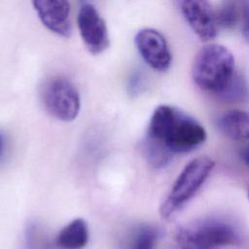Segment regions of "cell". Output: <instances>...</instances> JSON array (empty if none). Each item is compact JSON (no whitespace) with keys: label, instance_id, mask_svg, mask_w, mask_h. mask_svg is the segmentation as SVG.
Listing matches in <instances>:
<instances>
[{"label":"cell","instance_id":"6da1fadb","mask_svg":"<svg viewBox=\"0 0 249 249\" xmlns=\"http://www.w3.org/2000/svg\"><path fill=\"white\" fill-rule=\"evenodd\" d=\"M205 139L206 131L196 119L174 106L162 104L151 116L142 146L148 162L160 168L175 155L196 149Z\"/></svg>","mask_w":249,"mask_h":249},{"label":"cell","instance_id":"7a4b0ae2","mask_svg":"<svg viewBox=\"0 0 249 249\" xmlns=\"http://www.w3.org/2000/svg\"><path fill=\"white\" fill-rule=\"evenodd\" d=\"M234 65L230 50L219 44H209L196 53L192 77L200 89L219 95L235 75Z\"/></svg>","mask_w":249,"mask_h":249},{"label":"cell","instance_id":"3957f363","mask_svg":"<svg viewBox=\"0 0 249 249\" xmlns=\"http://www.w3.org/2000/svg\"><path fill=\"white\" fill-rule=\"evenodd\" d=\"M215 166L213 160L199 156L190 160L179 173L168 196L160 207L162 218L168 219L178 212L200 189Z\"/></svg>","mask_w":249,"mask_h":249},{"label":"cell","instance_id":"277c9868","mask_svg":"<svg viewBox=\"0 0 249 249\" xmlns=\"http://www.w3.org/2000/svg\"><path fill=\"white\" fill-rule=\"evenodd\" d=\"M175 240L180 249H216L237 243L238 234L225 221L203 219L181 226Z\"/></svg>","mask_w":249,"mask_h":249},{"label":"cell","instance_id":"5b68a950","mask_svg":"<svg viewBox=\"0 0 249 249\" xmlns=\"http://www.w3.org/2000/svg\"><path fill=\"white\" fill-rule=\"evenodd\" d=\"M42 101L47 112L57 120L70 122L80 111V94L67 78L55 76L49 79L42 89Z\"/></svg>","mask_w":249,"mask_h":249},{"label":"cell","instance_id":"8992f818","mask_svg":"<svg viewBox=\"0 0 249 249\" xmlns=\"http://www.w3.org/2000/svg\"><path fill=\"white\" fill-rule=\"evenodd\" d=\"M77 24L82 40L90 53L99 54L109 47L105 20L92 4L86 3L80 8Z\"/></svg>","mask_w":249,"mask_h":249},{"label":"cell","instance_id":"52a82bcc","mask_svg":"<svg viewBox=\"0 0 249 249\" xmlns=\"http://www.w3.org/2000/svg\"><path fill=\"white\" fill-rule=\"evenodd\" d=\"M196 35L203 42L217 35L215 13L208 0H173Z\"/></svg>","mask_w":249,"mask_h":249},{"label":"cell","instance_id":"ba28073f","mask_svg":"<svg viewBox=\"0 0 249 249\" xmlns=\"http://www.w3.org/2000/svg\"><path fill=\"white\" fill-rule=\"evenodd\" d=\"M134 43L144 61L158 72H165L171 65V53L164 36L154 28L140 29Z\"/></svg>","mask_w":249,"mask_h":249},{"label":"cell","instance_id":"9c48e42d","mask_svg":"<svg viewBox=\"0 0 249 249\" xmlns=\"http://www.w3.org/2000/svg\"><path fill=\"white\" fill-rule=\"evenodd\" d=\"M34 10L47 29L68 38L72 32L68 0H31Z\"/></svg>","mask_w":249,"mask_h":249},{"label":"cell","instance_id":"30bf717a","mask_svg":"<svg viewBox=\"0 0 249 249\" xmlns=\"http://www.w3.org/2000/svg\"><path fill=\"white\" fill-rule=\"evenodd\" d=\"M217 126L230 139L247 141L249 140V112L237 109L230 110L219 118Z\"/></svg>","mask_w":249,"mask_h":249},{"label":"cell","instance_id":"8fae6325","mask_svg":"<svg viewBox=\"0 0 249 249\" xmlns=\"http://www.w3.org/2000/svg\"><path fill=\"white\" fill-rule=\"evenodd\" d=\"M89 228L85 220L77 218L56 235L54 245L59 249H82L89 242Z\"/></svg>","mask_w":249,"mask_h":249},{"label":"cell","instance_id":"7c38bea8","mask_svg":"<svg viewBox=\"0 0 249 249\" xmlns=\"http://www.w3.org/2000/svg\"><path fill=\"white\" fill-rule=\"evenodd\" d=\"M158 235V231L154 227L141 225L132 232L125 249H154Z\"/></svg>","mask_w":249,"mask_h":249},{"label":"cell","instance_id":"4fadbf2b","mask_svg":"<svg viewBox=\"0 0 249 249\" xmlns=\"http://www.w3.org/2000/svg\"><path fill=\"white\" fill-rule=\"evenodd\" d=\"M242 0H225L216 16L217 25L232 28L237 25Z\"/></svg>","mask_w":249,"mask_h":249},{"label":"cell","instance_id":"5bb4252c","mask_svg":"<svg viewBox=\"0 0 249 249\" xmlns=\"http://www.w3.org/2000/svg\"><path fill=\"white\" fill-rule=\"evenodd\" d=\"M26 249H53V243L50 240L44 228L38 223H29L25 230Z\"/></svg>","mask_w":249,"mask_h":249},{"label":"cell","instance_id":"9a60e30c","mask_svg":"<svg viewBox=\"0 0 249 249\" xmlns=\"http://www.w3.org/2000/svg\"><path fill=\"white\" fill-rule=\"evenodd\" d=\"M219 95L225 100L242 101L248 96V88L241 77L234 75L228 87Z\"/></svg>","mask_w":249,"mask_h":249},{"label":"cell","instance_id":"2e32d148","mask_svg":"<svg viewBox=\"0 0 249 249\" xmlns=\"http://www.w3.org/2000/svg\"><path fill=\"white\" fill-rule=\"evenodd\" d=\"M237 25L243 37L249 42V2L247 0H242Z\"/></svg>","mask_w":249,"mask_h":249},{"label":"cell","instance_id":"e0dca14e","mask_svg":"<svg viewBox=\"0 0 249 249\" xmlns=\"http://www.w3.org/2000/svg\"><path fill=\"white\" fill-rule=\"evenodd\" d=\"M143 88V80H142V76L140 75V73L136 72L134 73L129 81H128V86H127V90L129 92L130 95H137L141 89Z\"/></svg>","mask_w":249,"mask_h":249},{"label":"cell","instance_id":"ac0fdd59","mask_svg":"<svg viewBox=\"0 0 249 249\" xmlns=\"http://www.w3.org/2000/svg\"><path fill=\"white\" fill-rule=\"evenodd\" d=\"M9 151V139L6 133L0 129V164L4 162Z\"/></svg>","mask_w":249,"mask_h":249},{"label":"cell","instance_id":"d6986e66","mask_svg":"<svg viewBox=\"0 0 249 249\" xmlns=\"http://www.w3.org/2000/svg\"><path fill=\"white\" fill-rule=\"evenodd\" d=\"M240 156H241V159H242L243 162L249 167V144H247L246 146H244L241 149Z\"/></svg>","mask_w":249,"mask_h":249},{"label":"cell","instance_id":"ffe728a7","mask_svg":"<svg viewBox=\"0 0 249 249\" xmlns=\"http://www.w3.org/2000/svg\"><path fill=\"white\" fill-rule=\"evenodd\" d=\"M248 198H249V187H248Z\"/></svg>","mask_w":249,"mask_h":249}]
</instances>
